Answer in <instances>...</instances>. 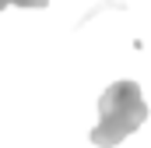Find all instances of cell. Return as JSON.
Wrapping results in <instances>:
<instances>
[{
  "mask_svg": "<svg viewBox=\"0 0 151 148\" xmlns=\"http://www.w3.org/2000/svg\"><path fill=\"white\" fill-rule=\"evenodd\" d=\"M148 120V102L137 88V81H116L99 99V123L91 131V145L113 148L123 138H130Z\"/></svg>",
  "mask_w": 151,
  "mask_h": 148,
  "instance_id": "1",
  "label": "cell"
},
{
  "mask_svg": "<svg viewBox=\"0 0 151 148\" xmlns=\"http://www.w3.org/2000/svg\"><path fill=\"white\" fill-rule=\"evenodd\" d=\"M7 4H14V7H46L49 0H0V11H4Z\"/></svg>",
  "mask_w": 151,
  "mask_h": 148,
  "instance_id": "2",
  "label": "cell"
}]
</instances>
